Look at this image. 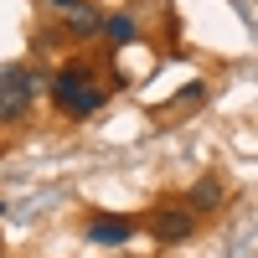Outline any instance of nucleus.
Listing matches in <instances>:
<instances>
[{
  "mask_svg": "<svg viewBox=\"0 0 258 258\" xmlns=\"http://www.w3.org/2000/svg\"><path fill=\"white\" fill-rule=\"evenodd\" d=\"M68 31H73V41H88V36H98L103 31V21L93 16V6H68Z\"/></svg>",
  "mask_w": 258,
  "mask_h": 258,
  "instance_id": "6",
  "label": "nucleus"
},
{
  "mask_svg": "<svg viewBox=\"0 0 258 258\" xmlns=\"http://www.w3.org/2000/svg\"><path fill=\"white\" fill-rule=\"evenodd\" d=\"M191 232H197V212L191 207H160L150 217V238L155 243H186Z\"/></svg>",
  "mask_w": 258,
  "mask_h": 258,
  "instance_id": "3",
  "label": "nucleus"
},
{
  "mask_svg": "<svg viewBox=\"0 0 258 258\" xmlns=\"http://www.w3.org/2000/svg\"><path fill=\"white\" fill-rule=\"evenodd\" d=\"M129 238H135L129 217H93L88 222V243H98V248H124Z\"/></svg>",
  "mask_w": 258,
  "mask_h": 258,
  "instance_id": "4",
  "label": "nucleus"
},
{
  "mask_svg": "<svg viewBox=\"0 0 258 258\" xmlns=\"http://www.w3.org/2000/svg\"><path fill=\"white\" fill-rule=\"evenodd\" d=\"M140 36V26H135V16H109V21H103V41H109V47H129V41H135Z\"/></svg>",
  "mask_w": 258,
  "mask_h": 258,
  "instance_id": "7",
  "label": "nucleus"
},
{
  "mask_svg": "<svg viewBox=\"0 0 258 258\" xmlns=\"http://www.w3.org/2000/svg\"><path fill=\"white\" fill-rule=\"evenodd\" d=\"M222 197H227V191H222V181H217V176H202L197 186L186 191V207L197 212V217H207V212H217V207H222Z\"/></svg>",
  "mask_w": 258,
  "mask_h": 258,
  "instance_id": "5",
  "label": "nucleus"
},
{
  "mask_svg": "<svg viewBox=\"0 0 258 258\" xmlns=\"http://www.w3.org/2000/svg\"><path fill=\"white\" fill-rule=\"evenodd\" d=\"M0 217H6V202H0Z\"/></svg>",
  "mask_w": 258,
  "mask_h": 258,
  "instance_id": "9",
  "label": "nucleus"
},
{
  "mask_svg": "<svg viewBox=\"0 0 258 258\" xmlns=\"http://www.w3.org/2000/svg\"><path fill=\"white\" fill-rule=\"evenodd\" d=\"M31 93H36V73L11 62V68H0V124H11L31 109Z\"/></svg>",
  "mask_w": 258,
  "mask_h": 258,
  "instance_id": "2",
  "label": "nucleus"
},
{
  "mask_svg": "<svg viewBox=\"0 0 258 258\" xmlns=\"http://www.w3.org/2000/svg\"><path fill=\"white\" fill-rule=\"evenodd\" d=\"M52 6H62V11H68V6H78V0H52Z\"/></svg>",
  "mask_w": 258,
  "mask_h": 258,
  "instance_id": "8",
  "label": "nucleus"
},
{
  "mask_svg": "<svg viewBox=\"0 0 258 258\" xmlns=\"http://www.w3.org/2000/svg\"><path fill=\"white\" fill-rule=\"evenodd\" d=\"M52 98H57V109L62 114H73V119H88L93 109H103V88L93 83V73L88 68H62L57 78H52Z\"/></svg>",
  "mask_w": 258,
  "mask_h": 258,
  "instance_id": "1",
  "label": "nucleus"
}]
</instances>
